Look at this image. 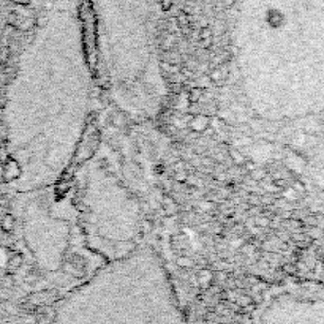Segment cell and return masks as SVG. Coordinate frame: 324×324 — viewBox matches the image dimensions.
<instances>
[{"instance_id":"cell-1","label":"cell","mask_w":324,"mask_h":324,"mask_svg":"<svg viewBox=\"0 0 324 324\" xmlns=\"http://www.w3.org/2000/svg\"><path fill=\"white\" fill-rule=\"evenodd\" d=\"M207 126H209V117H206V116H196L190 120V128L196 133L206 131Z\"/></svg>"},{"instance_id":"cell-2","label":"cell","mask_w":324,"mask_h":324,"mask_svg":"<svg viewBox=\"0 0 324 324\" xmlns=\"http://www.w3.org/2000/svg\"><path fill=\"white\" fill-rule=\"evenodd\" d=\"M228 76V70L225 68H220V67H215L211 73H209L207 78L211 79V82H215V84H220V82H223Z\"/></svg>"},{"instance_id":"cell-3","label":"cell","mask_w":324,"mask_h":324,"mask_svg":"<svg viewBox=\"0 0 324 324\" xmlns=\"http://www.w3.org/2000/svg\"><path fill=\"white\" fill-rule=\"evenodd\" d=\"M22 261H24V258H22L21 253H13V255L8 258V261H6L8 263V270L16 272L22 266Z\"/></svg>"},{"instance_id":"cell-4","label":"cell","mask_w":324,"mask_h":324,"mask_svg":"<svg viewBox=\"0 0 324 324\" xmlns=\"http://www.w3.org/2000/svg\"><path fill=\"white\" fill-rule=\"evenodd\" d=\"M0 226H2V230L5 233L13 231V228H15V217L11 214H3V217L0 218Z\"/></svg>"},{"instance_id":"cell-5","label":"cell","mask_w":324,"mask_h":324,"mask_svg":"<svg viewBox=\"0 0 324 324\" xmlns=\"http://www.w3.org/2000/svg\"><path fill=\"white\" fill-rule=\"evenodd\" d=\"M201 95H202V89L201 87H193L188 93V98H190L192 103H196V101H199Z\"/></svg>"},{"instance_id":"cell-6","label":"cell","mask_w":324,"mask_h":324,"mask_svg":"<svg viewBox=\"0 0 324 324\" xmlns=\"http://www.w3.org/2000/svg\"><path fill=\"white\" fill-rule=\"evenodd\" d=\"M176 21L179 22V25H182V27H185V25H188L190 18H188V15H187V11H179V15H177Z\"/></svg>"},{"instance_id":"cell-7","label":"cell","mask_w":324,"mask_h":324,"mask_svg":"<svg viewBox=\"0 0 324 324\" xmlns=\"http://www.w3.org/2000/svg\"><path fill=\"white\" fill-rule=\"evenodd\" d=\"M176 263H177L179 268H192V266H193V261L190 258H187V256H179Z\"/></svg>"},{"instance_id":"cell-8","label":"cell","mask_w":324,"mask_h":324,"mask_svg":"<svg viewBox=\"0 0 324 324\" xmlns=\"http://www.w3.org/2000/svg\"><path fill=\"white\" fill-rule=\"evenodd\" d=\"M211 36H212V30L209 29V27H204V29H202V30L199 32V40L204 41L206 46L209 44V41H207V40H209V38H211Z\"/></svg>"},{"instance_id":"cell-9","label":"cell","mask_w":324,"mask_h":324,"mask_svg":"<svg viewBox=\"0 0 324 324\" xmlns=\"http://www.w3.org/2000/svg\"><path fill=\"white\" fill-rule=\"evenodd\" d=\"M230 157L233 158V162H236V163H239V164H242V163H245V158L239 154V152H236L234 149H231L230 150Z\"/></svg>"},{"instance_id":"cell-10","label":"cell","mask_w":324,"mask_h":324,"mask_svg":"<svg viewBox=\"0 0 324 324\" xmlns=\"http://www.w3.org/2000/svg\"><path fill=\"white\" fill-rule=\"evenodd\" d=\"M211 280H212V274L209 270L204 269V270L199 272V282L201 283H206V282H211Z\"/></svg>"},{"instance_id":"cell-11","label":"cell","mask_w":324,"mask_h":324,"mask_svg":"<svg viewBox=\"0 0 324 324\" xmlns=\"http://www.w3.org/2000/svg\"><path fill=\"white\" fill-rule=\"evenodd\" d=\"M8 60H10V49L5 46V48L0 49V62H2V63H6Z\"/></svg>"},{"instance_id":"cell-12","label":"cell","mask_w":324,"mask_h":324,"mask_svg":"<svg viewBox=\"0 0 324 324\" xmlns=\"http://www.w3.org/2000/svg\"><path fill=\"white\" fill-rule=\"evenodd\" d=\"M160 3H162V10L163 11H169L171 8H173L174 0H160Z\"/></svg>"},{"instance_id":"cell-13","label":"cell","mask_w":324,"mask_h":324,"mask_svg":"<svg viewBox=\"0 0 324 324\" xmlns=\"http://www.w3.org/2000/svg\"><path fill=\"white\" fill-rule=\"evenodd\" d=\"M176 180L179 182H187V174L182 173V171H179V173H176Z\"/></svg>"},{"instance_id":"cell-14","label":"cell","mask_w":324,"mask_h":324,"mask_svg":"<svg viewBox=\"0 0 324 324\" xmlns=\"http://www.w3.org/2000/svg\"><path fill=\"white\" fill-rule=\"evenodd\" d=\"M13 3L21 5V6H27L30 3V0H13Z\"/></svg>"},{"instance_id":"cell-15","label":"cell","mask_w":324,"mask_h":324,"mask_svg":"<svg viewBox=\"0 0 324 324\" xmlns=\"http://www.w3.org/2000/svg\"><path fill=\"white\" fill-rule=\"evenodd\" d=\"M179 72H180L182 74H185V76H192V70H188V68H180Z\"/></svg>"},{"instance_id":"cell-16","label":"cell","mask_w":324,"mask_h":324,"mask_svg":"<svg viewBox=\"0 0 324 324\" xmlns=\"http://www.w3.org/2000/svg\"><path fill=\"white\" fill-rule=\"evenodd\" d=\"M0 125H2V120H0Z\"/></svg>"}]
</instances>
